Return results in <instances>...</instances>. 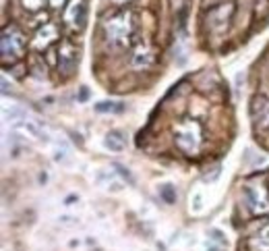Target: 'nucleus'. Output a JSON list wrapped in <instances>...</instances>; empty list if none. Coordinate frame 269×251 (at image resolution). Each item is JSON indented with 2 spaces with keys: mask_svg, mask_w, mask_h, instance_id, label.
<instances>
[{
  "mask_svg": "<svg viewBox=\"0 0 269 251\" xmlns=\"http://www.w3.org/2000/svg\"><path fill=\"white\" fill-rule=\"evenodd\" d=\"M27 52V36L19 25H7L3 29V40H0V60H3L5 69H9L11 64L23 60Z\"/></svg>",
  "mask_w": 269,
  "mask_h": 251,
  "instance_id": "f257e3e1",
  "label": "nucleus"
},
{
  "mask_svg": "<svg viewBox=\"0 0 269 251\" xmlns=\"http://www.w3.org/2000/svg\"><path fill=\"white\" fill-rule=\"evenodd\" d=\"M174 143L187 156H195L201 147V127L195 121H180L174 127Z\"/></svg>",
  "mask_w": 269,
  "mask_h": 251,
  "instance_id": "f03ea898",
  "label": "nucleus"
},
{
  "mask_svg": "<svg viewBox=\"0 0 269 251\" xmlns=\"http://www.w3.org/2000/svg\"><path fill=\"white\" fill-rule=\"evenodd\" d=\"M79 64V48L71 40H62L58 46V75L69 79L75 75Z\"/></svg>",
  "mask_w": 269,
  "mask_h": 251,
  "instance_id": "7ed1b4c3",
  "label": "nucleus"
},
{
  "mask_svg": "<svg viewBox=\"0 0 269 251\" xmlns=\"http://www.w3.org/2000/svg\"><path fill=\"white\" fill-rule=\"evenodd\" d=\"M242 197H244V202H246L250 212L259 214V212L269 210V193H267V187L261 185V183L248 181L242 189Z\"/></svg>",
  "mask_w": 269,
  "mask_h": 251,
  "instance_id": "20e7f679",
  "label": "nucleus"
},
{
  "mask_svg": "<svg viewBox=\"0 0 269 251\" xmlns=\"http://www.w3.org/2000/svg\"><path fill=\"white\" fill-rule=\"evenodd\" d=\"M232 15H234V7L230 3H224L220 7L209 9V15H207V19H205L209 31H215V33L217 31H226V27L232 21Z\"/></svg>",
  "mask_w": 269,
  "mask_h": 251,
  "instance_id": "39448f33",
  "label": "nucleus"
},
{
  "mask_svg": "<svg viewBox=\"0 0 269 251\" xmlns=\"http://www.w3.org/2000/svg\"><path fill=\"white\" fill-rule=\"evenodd\" d=\"M85 17H87V7L85 0H71L69 7L64 11V21L73 25L75 29H83L85 25Z\"/></svg>",
  "mask_w": 269,
  "mask_h": 251,
  "instance_id": "423d86ee",
  "label": "nucleus"
},
{
  "mask_svg": "<svg viewBox=\"0 0 269 251\" xmlns=\"http://www.w3.org/2000/svg\"><path fill=\"white\" fill-rule=\"evenodd\" d=\"M130 31V23H128V17H116L106 25V36L108 42H124L126 36Z\"/></svg>",
  "mask_w": 269,
  "mask_h": 251,
  "instance_id": "0eeeda50",
  "label": "nucleus"
},
{
  "mask_svg": "<svg viewBox=\"0 0 269 251\" xmlns=\"http://www.w3.org/2000/svg\"><path fill=\"white\" fill-rule=\"evenodd\" d=\"M58 40V29L52 25V23H46L44 27H40L38 29V33H36V40H33V46H36L38 50H42V48H50L54 42Z\"/></svg>",
  "mask_w": 269,
  "mask_h": 251,
  "instance_id": "6e6552de",
  "label": "nucleus"
},
{
  "mask_svg": "<svg viewBox=\"0 0 269 251\" xmlns=\"http://www.w3.org/2000/svg\"><path fill=\"white\" fill-rule=\"evenodd\" d=\"M154 60H156V54H154V50H151L147 44L145 46H139L137 50H134V54H132V66L137 71L149 69V66L154 64Z\"/></svg>",
  "mask_w": 269,
  "mask_h": 251,
  "instance_id": "1a4fd4ad",
  "label": "nucleus"
},
{
  "mask_svg": "<svg viewBox=\"0 0 269 251\" xmlns=\"http://www.w3.org/2000/svg\"><path fill=\"white\" fill-rule=\"evenodd\" d=\"M246 247L248 251H269V222L246 239Z\"/></svg>",
  "mask_w": 269,
  "mask_h": 251,
  "instance_id": "9d476101",
  "label": "nucleus"
},
{
  "mask_svg": "<svg viewBox=\"0 0 269 251\" xmlns=\"http://www.w3.org/2000/svg\"><path fill=\"white\" fill-rule=\"evenodd\" d=\"M29 71H31L33 77H38V79H46L48 77V62H46L44 54L33 52L29 56Z\"/></svg>",
  "mask_w": 269,
  "mask_h": 251,
  "instance_id": "9b49d317",
  "label": "nucleus"
},
{
  "mask_svg": "<svg viewBox=\"0 0 269 251\" xmlns=\"http://www.w3.org/2000/svg\"><path fill=\"white\" fill-rule=\"evenodd\" d=\"M104 145L110 149V152L120 154V152H124V147H126V139H124V135L120 131H110L106 135V139H104Z\"/></svg>",
  "mask_w": 269,
  "mask_h": 251,
  "instance_id": "f8f14e48",
  "label": "nucleus"
},
{
  "mask_svg": "<svg viewBox=\"0 0 269 251\" xmlns=\"http://www.w3.org/2000/svg\"><path fill=\"white\" fill-rule=\"evenodd\" d=\"M267 112H269V98H265L263 94H257L253 98V102H250V114H253V119L261 121Z\"/></svg>",
  "mask_w": 269,
  "mask_h": 251,
  "instance_id": "ddd939ff",
  "label": "nucleus"
},
{
  "mask_svg": "<svg viewBox=\"0 0 269 251\" xmlns=\"http://www.w3.org/2000/svg\"><path fill=\"white\" fill-rule=\"evenodd\" d=\"M17 129H21V131H25L29 137H33V139H40V141H48V135L46 133L36 125V123H31V121H19L17 123Z\"/></svg>",
  "mask_w": 269,
  "mask_h": 251,
  "instance_id": "4468645a",
  "label": "nucleus"
},
{
  "mask_svg": "<svg viewBox=\"0 0 269 251\" xmlns=\"http://www.w3.org/2000/svg\"><path fill=\"white\" fill-rule=\"evenodd\" d=\"M253 17L257 21H265L269 17V0H253Z\"/></svg>",
  "mask_w": 269,
  "mask_h": 251,
  "instance_id": "2eb2a0df",
  "label": "nucleus"
},
{
  "mask_svg": "<svg viewBox=\"0 0 269 251\" xmlns=\"http://www.w3.org/2000/svg\"><path fill=\"white\" fill-rule=\"evenodd\" d=\"M95 110L97 112H122L124 110V104L122 102H110V100H106V102L95 104Z\"/></svg>",
  "mask_w": 269,
  "mask_h": 251,
  "instance_id": "dca6fc26",
  "label": "nucleus"
},
{
  "mask_svg": "<svg viewBox=\"0 0 269 251\" xmlns=\"http://www.w3.org/2000/svg\"><path fill=\"white\" fill-rule=\"evenodd\" d=\"M3 116H5V121H15V123H19V121H23L25 110L19 108V106H11V108H5Z\"/></svg>",
  "mask_w": 269,
  "mask_h": 251,
  "instance_id": "f3484780",
  "label": "nucleus"
},
{
  "mask_svg": "<svg viewBox=\"0 0 269 251\" xmlns=\"http://www.w3.org/2000/svg\"><path fill=\"white\" fill-rule=\"evenodd\" d=\"M160 195H162V199L166 204H174L176 202V189H174V185H170V183H166V185L160 187Z\"/></svg>",
  "mask_w": 269,
  "mask_h": 251,
  "instance_id": "a211bd4d",
  "label": "nucleus"
},
{
  "mask_svg": "<svg viewBox=\"0 0 269 251\" xmlns=\"http://www.w3.org/2000/svg\"><path fill=\"white\" fill-rule=\"evenodd\" d=\"M15 79H23L25 75H27V64L23 62V60H19V62H15V64H11L9 69H7Z\"/></svg>",
  "mask_w": 269,
  "mask_h": 251,
  "instance_id": "6ab92c4d",
  "label": "nucleus"
},
{
  "mask_svg": "<svg viewBox=\"0 0 269 251\" xmlns=\"http://www.w3.org/2000/svg\"><path fill=\"white\" fill-rule=\"evenodd\" d=\"M48 0H21V5L27 13H40L42 7H46Z\"/></svg>",
  "mask_w": 269,
  "mask_h": 251,
  "instance_id": "aec40b11",
  "label": "nucleus"
},
{
  "mask_svg": "<svg viewBox=\"0 0 269 251\" xmlns=\"http://www.w3.org/2000/svg\"><path fill=\"white\" fill-rule=\"evenodd\" d=\"M44 58H46L48 64H56V66H58V46H50V48L46 50Z\"/></svg>",
  "mask_w": 269,
  "mask_h": 251,
  "instance_id": "412c9836",
  "label": "nucleus"
},
{
  "mask_svg": "<svg viewBox=\"0 0 269 251\" xmlns=\"http://www.w3.org/2000/svg\"><path fill=\"white\" fill-rule=\"evenodd\" d=\"M114 169H116V171H118V173H120V175H122V177H124V179H126L128 183H132V175L128 173V169H124V166H122V164H114Z\"/></svg>",
  "mask_w": 269,
  "mask_h": 251,
  "instance_id": "4be33fe9",
  "label": "nucleus"
},
{
  "mask_svg": "<svg viewBox=\"0 0 269 251\" xmlns=\"http://www.w3.org/2000/svg\"><path fill=\"white\" fill-rule=\"evenodd\" d=\"M108 189H110V191H114V193H118V191H122V183H120V181L108 183Z\"/></svg>",
  "mask_w": 269,
  "mask_h": 251,
  "instance_id": "5701e85b",
  "label": "nucleus"
},
{
  "mask_svg": "<svg viewBox=\"0 0 269 251\" xmlns=\"http://www.w3.org/2000/svg\"><path fill=\"white\" fill-rule=\"evenodd\" d=\"M54 160L56 162H64L66 160V149H56V152H54Z\"/></svg>",
  "mask_w": 269,
  "mask_h": 251,
  "instance_id": "b1692460",
  "label": "nucleus"
},
{
  "mask_svg": "<svg viewBox=\"0 0 269 251\" xmlns=\"http://www.w3.org/2000/svg\"><path fill=\"white\" fill-rule=\"evenodd\" d=\"M193 202H195V206H193V210H195V212H199L201 208H203V204H201V195H199V193L195 195V199H193Z\"/></svg>",
  "mask_w": 269,
  "mask_h": 251,
  "instance_id": "393cba45",
  "label": "nucleus"
},
{
  "mask_svg": "<svg viewBox=\"0 0 269 251\" xmlns=\"http://www.w3.org/2000/svg\"><path fill=\"white\" fill-rule=\"evenodd\" d=\"M73 220H75V218H71V216H62V218H60L62 224H75Z\"/></svg>",
  "mask_w": 269,
  "mask_h": 251,
  "instance_id": "a878e982",
  "label": "nucleus"
},
{
  "mask_svg": "<svg viewBox=\"0 0 269 251\" xmlns=\"http://www.w3.org/2000/svg\"><path fill=\"white\" fill-rule=\"evenodd\" d=\"M48 3L52 5L54 9H60V7H62V3H64V0H48Z\"/></svg>",
  "mask_w": 269,
  "mask_h": 251,
  "instance_id": "bb28decb",
  "label": "nucleus"
},
{
  "mask_svg": "<svg viewBox=\"0 0 269 251\" xmlns=\"http://www.w3.org/2000/svg\"><path fill=\"white\" fill-rule=\"evenodd\" d=\"M267 179H269V177H267Z\"/></svg>",
  "mask_w": 269,
  "mask_h": 251,
  "instance_id": "cd10ccee",
  "label": "nucleus"
}]
</instances>
